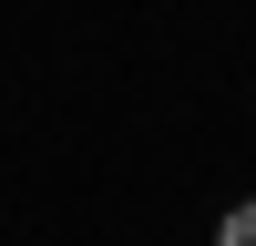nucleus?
Returning <instances> with one entry per match:
<instances>
[{"instance_id": "f257e3e1", "label": "nucleus", "mask_w": 256, "mask_h": 246, "mask_svg": "<svg viewBox=\"0 0 256 246\" xmlns=\"http://www.w3.org/2000/svg\"><path fill=\"white\" fill-rule=\"evenodd\" d=\"M216 246H256V195H246V205H236V216H226V226H216Z\"/></svg>"}]
</instances>
